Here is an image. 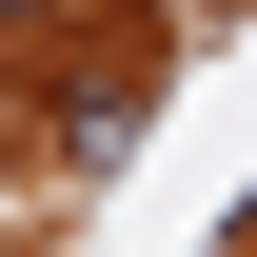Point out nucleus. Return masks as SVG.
I'll return each instance as SVG.
<instances>
[{
	"label": "nucleus",
	"instance_id": "f257e3e1",
	"mask_svg": "<svg viewBox=\"0 0 257 257\" xmlns=\"http://www.w3.org/2000/svg\"><path fill=\"white\" fill-rule=\"evenodd\" d=\"M0 20H20V0H0Z\"/></svg>",
	"mask_w": 257,
	"mask_h": 257
}]
</instances>
